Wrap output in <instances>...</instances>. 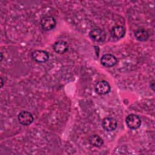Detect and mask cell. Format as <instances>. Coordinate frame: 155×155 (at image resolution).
<instances>
[{
    "label": "cell",
    "instance_id": "6da1fadb",
    "mask_svg": "<svg viewBox=\"0 0 155 155\" xmlns=\"http://www.w3.org/2000/svg\"><path fill=\"white\" fill-rule=\"evenodd\" d=\"M125 122L127 127L131 129H137L141 125V120L139 117L136 114H129L125 119Z\"/></svg>",
    "mask_w": 155,
    "mask_h": 155
},
{
    "label": "cell",
    "instance_id": "7a4b0ae2",
    "mask_svg": "<svg viewBox=\"0 0 155 155\" xmlns=\"http://www.w3.org/2000/svg\"><path fill=\"white\" fill-rule=\"evenodd\" d=\"M18 119L21 124L22 125H29L33 121L32 114L27 111H21L18 116Z\"/></svg>",
    "mask_w": 155,
    "mask_h": 155
},
{
    "label": "cell",
    "instance_id": "3957f363",
    "mask_svg": "<svg viewBox=\"0 0 155 155\" xmlns=\"http://www.w3.org/2000/svg\"><path fill=\"white\" fill-rule=\"evenodd\" d=\"M56 20L53 16H45L41 21L42 28L45 31L52 30L56 25Z\"/></svg>",
    "mask_w": 155,
    "mask_h": 155
},
{
    "label": "cell",
    "instance_id": "277c9868",
    "mask_svg": "<svg viewBox=\"0 0 155 155\" xmlns=\"http://www.w3.org/2000/svg\"><path fill=\"white\" fill-rule=\"evenodd\" d=\"M90 38L96 42H102L106 38L105 31L100 28H94L89 33Z\"/></svg>",
    "mask_w": 155,
    "mask_h": 155
},
{
    "label": "cell",
    "instance_id": "5b68a950",
    "mask_svg": "<svg viewBox=\"0 0 155 155\" xmlns=\"http://www.w3.org/2000/svg\"><path fill=\"white\" fill-rule=\"evenodd\" d=\"M96 92L101 95L106 94L110 90V84L105 81H100L96 83L94 87Z\"/></svg>",
    "mask_w": 155,
    "mask_h": 155
},
{
    "label": "cell",
    "instance_id": "8992f818",
    "mask_svg": "<svg viewBox=\"0 0 155 155\" xmlns=\"http://www.w3.org/2000/svg\"><path fill=\"white\" fill-rule=\"evenodd\" d=\"M116 120L111 117H107L104 118L102 122V126L103 128L107 131H112L114 130L117 127Z\"/></svg>",
    "mask_w": 155,
    "mask_h": 155
},
{
    "label": "cell",
    "instance_id": "52a82bcc",
    "mask_svg": "<svg viewBox=\"0 0 155 155\" xmlns=\"http://www.w3.org/2000/svg\"><path fill=\"white\" fill-rule=\"evenodd\" d=\"M32 58L35 61L39 63H44L48 60L49 54L47 51L44 50H35L32 53Z\"/></svg>",
    "mask_w": 155,
    "mask_h": 155
},
{
    "label": "cell",
    "instance_id": "ba28073f",
    "mask_svg": "<svg viewBox=\"0 0 155 155\" xmlns=\"http://www.w3.org/2000/svg\"><path fill=\"white\" fill-rule=\"evenodd\" d=\"M101 64L106 67H111L117 63L116 58L111 54H106L102 56L101 59Z\"/></svg>",
    "mask_w": 155,
    "mask_h": 155
},
{
    "label": "cell",
    "instance_id": "9c48e42d",
    "mask_svg": "<svg viewBox=\"0 0 155 155\" xmlns=\"http://www.w3.org/2000/svg\"><path fill=\"white\" fill-rule=\"evenodd\" d=\"M53 48L55 52L57 53L63 54L67 51L68 49V45L67 42L64 41H59L53 44Z\"/></svg>",
    "mask_w": 155,
    "mask_h": 155
},
{
    "label": "cell",
    "instance_id": "30bf717a",
    "mask_svg": "<svg viewBox=\"0 0 155 155\" xmlns=\"http://www.w3.org/2000/svg\"><path fill=\"white\" fill-rule=\"evenodd\" d=\"M125 34V29L121 25H116L113 27L111 30V35L114 38L120 39L124 36Z\"/></svg>",
    "mask_w": 155,
    "mask_h": 155
},
{
    "label": "cell",
    "instance_id": "8fae6325",
    "mask_svg": "<svg viewBox=\"0 0 155 155\" xmlns=\"http://www.w3.org/2000/svg\"><path fill=\"white\" fill-rule=\"evenodd\" d=\"M134 36L136 38L140 41H147L149 38V34L148 31L143 28H139L137 29L134 32Z\"/></svg>",
    "mask_w": 155,
    "mask_h": 155
},
{
    "label": "cell",
    "instance_id": "7c38bea8",
    "mask_svg": "<svg viewBox=\"0 0 155 155\" xmlns=\"http://www.w3.org/2000/svg\"><path fill=\"white\" fill-rule=\"evenodd\" d=\"M88 142L91 145L96 147H100L104 143L102 139L97 134L91 136L88 139Z\"/></svg>",
    "mask_w": 155,
    "mask_h": 155
},
{
    "label": "cell",
    "instance_id": "4fadbf2b",
    "mask_svg": "<svg viewBox=\"0 0 155 155\" xmlns=\"http://www.w3.org/2000/svg\"><path fill=\"white\" fill-rule=\"evenodd\" d=\"M1 87H2V78H1Z\"/></svg>",
    "mask_w": 155,
    "mask_h": 155
}]
</instances>
